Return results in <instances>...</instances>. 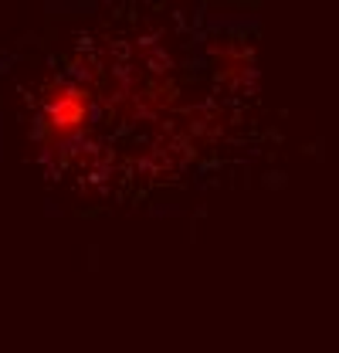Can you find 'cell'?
I'll use <instances>...</instances> for the list:
<instances>
[{
	"label": "cell",
	"mask_w": 339,
	"mask_h": 353,
	"mask_svg": "<svg viewBox=\"0 0 339 353\" xmlns=\"http://www.w3.org/2000/svg\"><path fill=\"white\" fill-rule=\"evenodd\" d=\"M85 112H88V105H85L82 92L58 88L54 99L48 102V130H51V136L54 139H68L72 132H79L85 123Z\"/></svg>",
	"instance_id": "cell-1"
}]
</instances>
